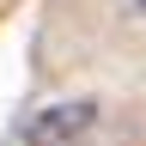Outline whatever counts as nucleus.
Masks as SVG:
<instances>
[{"label": "nucleus", "mask_w": 146, "mask_h": 146, "mask_svg": "<svg viewBox=\"0 0 146 146\" xmlns=\"http://www.w3.org/2000/svg\"><path fill=\"white\" fill-rule=\"evenodd\" d=\"M98 122V98H67V104H49L25 122V146H67L79 140L85 128Z\"/></svg>", "instance_id": "obj_1"}, {"label": "nucleus", "mask_w": 146, "mask_h": 146, "mask_svg": "<svg viewBox=\"0 0 146 146\" xmlns=\"http://www.w3.org/2000/svg\"><path fill=\"white\" fill-rule=\"evenodd\" d=\"M134 6H140V12H146V0H134Z\"/></svg>", "instance_id": "obj_2"}]
</instances>
